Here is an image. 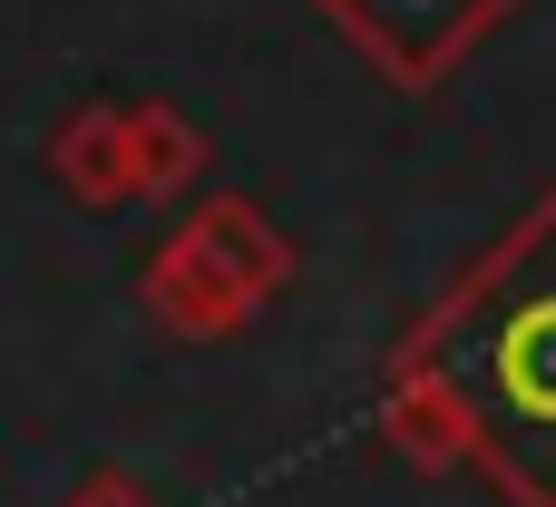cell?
<instances>
[{
  "label": "cell",
  "instance_id": "obj_1",
  "mask_svg": "<svg viewBox=\"0 0 556 507\" xmlns=\"http://www.w3.org/2000/svg\"><path fill=\"white\" fill-rule=\"evenodd\" d=\"M401 391H420L459 430V459H479L518 507H556V205L440 303L401 352Z\"/></svg>",
  "mask_w": 556,
  "mask_h": 507
},
{
  "label": "cell",
  "instance_id": "obj_2",
  "mask_svg": "<svg viewBox=\"0 0 556 507\" xmlns=\"http://www.w3.org/2000/svg\"><path fill=\"white\" fill-rule=\"evenodd\" d=\"M381 68H401V78H430V68H450L469 39H479V20L498 10V0H323Z\"/></svg>",
  "mask_w": 556,
  "mask_h": 507
},
{
  "label": "cell",
  "instance_id": "obj_3",
  "mask_svg": "<svg viewBox=\"0 0 556 507\" xmlns=\"http://www.w3.org/2000/svg\"><path fill=\"white\" fill-rule=\"evenodd\" d=\"M235 244V215H205L186 244H166V264H156V303L186 322V332H225L264 283H274V264H235L225 254Z\"/></svg>",
  "mask_w": 556,
  "mask_h": 507
},
{
  "label": "cell",
  "instance_id": "obj_4",
  "mask_svg": "<svg viewBox=\"0 0 556 507\" xmlns=\"http://www.w3.org/2000/svg\"><path fill=\"white\" fill-rule=\"evenodd\" d=\"M59 166H68V186H78V195H127V186H147V176H137V147H127L108 117L68 127V137H59Z\"/></svg>",
  "mask_w": 556,
  "mask_h": 507
},
{
  "label": "cell",
  "instance_id": "obj_5",
  "mask_svg": "<svg viewBox=\"0 0 556 507\" xmlns=\"http://www.w3.org/2000/svg\"><path fill=\"white\" fill-rule=\"evenodd\" d=\"M78 507H137V498H127V489L108 479V489H88V498H78Z\"/></svg>",
  "mask_w": 556,
  "mask_h": 507
}]
</instances>
